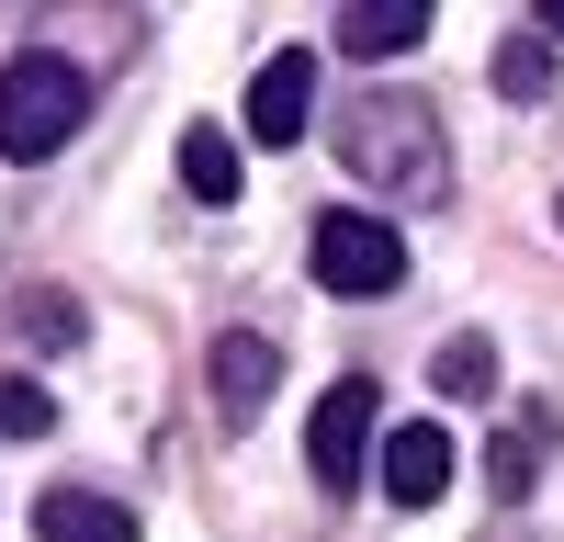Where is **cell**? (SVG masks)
I'll list each match as a JSON object with an SVG mask.
<instances>
[{"mask_svg":"<svg viewBox=\"0 0 564 542\" xmlns=\"http://www.w3.org/2000/svg\"><path fill=\"white\" fill-rule=\"evenodd\" d=\"M339 170L372 193H441V124L417 90H361L339 102Z\"/></svg>","mask_w":564,"mask_h":542,"instance_id":"1","label":"cell"},{"mask_svg":"<svg viewBox=\"0 0 564 542\" xmlns=\"http://www.w3.org/2000/svg\"><path fill=\"white\" fill-rule=\"evenodd\" d=\"M79 124H90V68H68L57 45L0 68V159H57Z\"/></svg>","mask_w":564,"mask_h":542,"instance_id":"2","label":"cell"},{"mask_svg":"<svg viewBox=\"0 0 564 542\" xmlns=\"http://www.w3.org/2000/svg\"><path fill=\"white\" fill-rule=\"evenodd\" d=\"M305 260H316V283H327V294H361V305L406 283V238H395L384 215H316Z\"/></svg>","mask_w":564,"mask_h":542,"instance_id":"3","label":"cell"},{"mask_svg":"<svg viewBox=\"0 0 564 542\" xmlns=\"http://www.w3.org/2000/svg\"><path fill=\"white\" fill-rule=\"evenodd\" d=\"M372 430H384V384H372V373H350V384H327V395H316L305 464H316V486H327V497H350V486H361V464H372Z\"/></svg>","mask_w":564,"mask_h":542,"instance_id":"4","label":"cell"},{"mask_svg":"<svg viewBox=\"0 0 564 542\" xmlns=\"http://www.w3.org/2000/svg\"><path fill=\"white\" fill-rule=\"evenodd\" d=\"M305 113H316V57H305V45H282V57L249 79V136H260V148H294Z\"/></svg>","mask_w":564,"mask_h":542,"instance_id":"5","label":"cell"},{"mask_svg":"<svg viewBox=\"0 0 564 542\" xmlns=\"http://www.w3.org/2000/svg\"><path fill=\"white\" fill-rule=\"evenodd\" d=\"M271 373H282V350H271L260 328H226V339H215V419L249 430L260 406H271Z\"/></svg>","mask_w":564,"mask_h":542,"instance_id":"6","label":"cell"},{"mask_svg":"<svg viewBox=\"0 0 564 542\" xmlns=\"http://www.w3.org/2000/svg\"><path fill=\"white\" fill-rule=\"evenodd\" d=\"M384 497H395V509H441V497H452V441L430 419H406L384 441Z\"/></svg>","mask_w":564,"mask_h":542,"instance_id":"7","label":"cell"},{"mask_svg":"<svg viewBox=\"0 0 564 542\" xmlns=\"http://www.w3.org/2000/svg\"><path fill=\"white\" fill-rule=\"evenodd\" d=\"M430 34V0H339V45L350 57H406Z\"/></svg>","mask_w":564,"mask_h":542,"instance_id":"8","label":"cell"},{"mask_svg":"<svg viewBox=\"0 0 564 542\" xmlns=\"http://www.w3.org/2000/svg\"><path fill=\"white\" fill-rule=\"evenodd\" d=\"M542 452H553V406H520V419L497 430V452H486V486L508 497V509H520V497L542 486Z\"/></svg>","mask_w":564,"mask_h":542,"instance_id":"9","label":"cell"},{"mask_svg":"<svg viewBox=\"0 0 564 542\" xmlns=\"http://www.w3.org/2000/svg\"><path fill=\"white\" fill-rule=\"evenodd\" d=\"M34 542H135V509H113V497H90V486H57L34 509Z\"/></svg>","mask_w":564,"mask_h":542,"instance_id":"10","label":"cell"},{"mask_svg":"<svg viewBox=\"0 0 564 542\" xmlns=\"http://www.w3.org/2000/svg\"><path fill=\"white\" fill-rule=\"evenodd\" d=\"M181 181H193V204H238V148H226V124L181 136Z\"/></svg>","mask_w":564,"mask_h":542,"instance_id":"11","label":"cell"},{"mask_svg":"<svg viewBox=\"0 0 564 542\" xmlns=\"http://www.w3.org/2000/svg\"><path fill=\"white\" fill-rule=\"evenodd\" d=\"M486 79L508 90V102H542V90H553V34H508L486 57Z\"/></svg>","mask_w":564,"mask_h":542,"instance_id":"12","label":"cell"},{"mask_svg":"<svg viewBox=\"0 0 564 542\" xmlns=\"http://www.w3.org/2000/svg\"><path fill=\"white\" fill-rule=\"evenodd\" d=\"M430 384H441L452 406H486V395H497V350H486V339H452V350H441V373H430Z\"/></svg>","mask_w":564,"mask_h":542,"instance_id":"13","label":"cell"},{"mask_svg":"<svg viewBox=\"0 0 564 542\" xmlns=\"http://www.w3.org/2000/svg\"><path fill=\"white\" fill-rule=\"evenodd\" d=\"M45 419H57V395L23 384V373H0V441H45Z\"/></svg>","mask_w":564,"mask_h":542,"instance_id":"14","label":"cell"},{"mask_svg":"<svg viewBox=\"0 0 564 542\" xmlns=\"http://www.w3.org/2000/svg\"><path fill=\"white\" fill-rule=\"evenodd\" d=\"M12 316H23V339H45V350H57V339H79V305H57V294H23Z\"/></svg>","mask_w":564,"mask_h":542,"instance_id":"15","label":"cell"},{"mask_svg":"<svg viewBox=\"0 0 564 542\" xmlns=\"http://www.w3.org/2000/svg\"><path fill=\"white\" fill-rule=\"evenodd\" d=\"M531 12H542V34H553V45H564V0H531Z\"/></svg>","mask_w":564,"mask_h":542,"instance_id":"16","label":"cell"},{"mask_svg":"<svg viewBox=\"0 0 564 542\" xmlns=\"http://www.w3.org/2000/svg\"><path fill=\"white\" fill-rule=\"evenodd\" d=\"M553 215H564V204H553Z\"/></svg>","mask_w":564,"mask_h":542,"instance_id":"17","label":"cell"}]
</instances>
